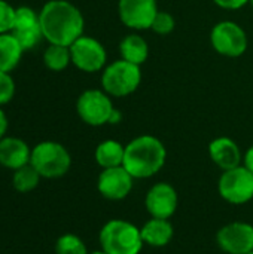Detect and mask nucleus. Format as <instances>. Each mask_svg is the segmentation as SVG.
<instances>
[{
    "label": "nucleus",
    "mask_w": 253,
    "mask_h": 254,
    "mask_svg": "<svg viewBox=\"0 0 253 254\" xmlns=\"http://www.w3.org/2000/svg\"><path fill=\"white\" fill-rule=\"evenodd\" d=\"M143 243L149 247H166L170 244L173 238V226L167 219H155L152 217L149 222L145 223V226L140 229Z\"/></svg>",
    "instance_id": "17"
},
{
    "label": "nucleus",
    "mask_w": 253,
    "mask_h": 254,
    "mask_svg": "<svg viewBox=\"0 0 253 254\" xmlns=\"http://www.w3.org/2000/svg\"><path fill=\"white\" fill-rule=\"evenodd\" d=\"M76 110L79 118L91 127L118 124L122 118V115L113 109L109 94L98 89H88L82 92L78 98Z\"/></svg>",
    "instance_id": "4"
},
{
    "label": "nucleus",
    "mask_w": 253,
    "mask_h": 254,
    "mask_svg": "<svg viewBox=\"0 0 253 254\" xmlns=\"http://www.w3.org/2000/svg\"><path fill=\"white\" fill-rule=\"evenodd\" d=\"M209 153L212 161L224 171L233 170L242 162V152L237 143L228 137L215 138L209 146Z\"/></svg>",
    "instance_id": "16"
},
{
    "label": "nucleus",
    "mask_w": 253,
    "mask_h": 254,
    "mask_svg": "<svg viewBox=\"0 0 253 254\" xmlns=\"http://www.w3.org/2000/svg\"><path fill=\"white\" fill-rule=\"evenodd\" d=\"M248 254H253V252H251V253H248Z\"/></svg>",
    "instance_id": "32"
},
{
    "label": "nucleus",
    "mask_w": 253,
    "mask_h": 254,
    "mask_svg": "<svg viewBox=\"0 0 253 254\" xmlns=\"http://www.w3.org/2000/svg\"><path fill=\"white\" fill-rule=\"evenodd\" d=\"M22 54V46L10 33L0 34V71H12L19 64Z\"/></svg>",
    "instance_id": "19"
},
{
    "label": "nucleus",
    "mask_w": 253,
    "mask_h": 254,
    "mask_svg": "<svg viewBox=\"0 0 253 254\" xmlns=\"http://www.w3.org/2000/svg\"><path fill=\"white\" fill-rule=\"evenodd\" d=\"M133 176L122 165L106 168L98 176L97 189L106 199L121 201L130 195L133 189Z\"/></svg>",
    "instance_id": "13"
},
{
    "label": "nucleus",
    "mask_w": 253,
    "mask_h": 254,
    "mask_svg": "<svg viewBox=\"0 0 253 254\" xmlns=\"http://www.w3.org/2000/svg\"><path fill=\"white\" fill-rule=\"evenodd\" d=\"M210 40L216 52L231 58L243 55L248 48V36L245 30L233 21L216 24L212 30Z\"/></svg>",
    "instance_id": "8"
},
{
    "label": "nucleus",
    "mask_w": 253,
    "mask_h": 254,
    "mask_svg": "<svg viewBox=\"0 0 253 254\" xmlns=\"http://www.w3.org/2000/svg\"><path fill=\"white\" fill-rule=\"evenodd\" d=\"M40 177L42 176L37 173V170L31 164H27V165L15 170L13 177H12V183L18 192L25 193V192H31L33 189L37 188Z\"/></svg>",
    "instance_id": "22"
},
{
    "label": "nucleus",
    "mask_w": 253,
    "mask_h": 254,
    "mask_svg": "<svg viewBox=\"0 0 253 254\" xmlns=\"http://www.w3.org/2000/svg\"><path fill=\"white\" fill-rule=\"evenodd\" d=\"M91 254H107V253H106V252H103V250H101V252H94V253H91Z\"/></svg>",
    "instance_id": "30"
},
{
    "label": "nucleus",
    "mask_w": 253,
    "mask_h": 254,
    "mask_svg": "<svg viewBox=\"0 0 253 254\" xmlns=\"http://www.w3.org/2000/svg\"><path fill=\"white\" fill-rule=\"evenodd\" d=\"M177 192L169 183H157L154 185L145 199V205L148 213L155 219H170L177 208Z\"/></svg>",
    "instance_id": "14"
},
{
    "label": "nucleus",
    "mask_w": 253,
    "mask_h": 254,
    "mask_svg": "<svg viewBox=\"0 0 253 254\" xmlns=\"http://www.w3.org/2000/svg\"><path fill=\"white\" fill-rule=\"evenodd\" d=\"M124 155L125 146L115 140H106L95 149V161L103 170L121 167L124 164Z\"/></svg>",
    "instance_id": "20"
},
{
    "label": "nucleus",
    "mask_w": 253,
    "mask_h": 254,
    "mask_svg": "<svg viewBox=\"0 0 253 254\" xmlns=\"http://www.w3.org/2000/svg\"><path fill=\"white\" fill-rule=\"evenodd\" d=\"M174 18L169 13V12H160L157 13L152 25H151V30H154L155 33L158 34H170L173 30H174Z\"/></svg>",
    "instance_id": "24"
},
{
    "label": "nucleus",
    "mask_w": 253,
    "mask_h": 254,
    "mask_svg": "<svg viewBox=\"0 0 253 254\" xmlns=\"http://www.w3.org/2000/svg\"><path fill=\"white\" fill-rule=\"evenodd\" d=\"M10 34L19 42L24 52L36 48L39 45L40 39L43 37L39 13H36L28 6L16 7L15 22L10 30Z\"/></svg>",
    "instance_id": "10"
},
{
    "label": "nucleus",
    "mask_w": 253,
    "mask_h": 254,
    "mask_svg": "<svg viewBox=\"0 0 253 254\" xmlns=\"http://www.w3.org/2000/svg\"><path fill=\"white\" fill-rule=\"evenodd\" d=\"M221 196L234 205H242L253 199V173L245 165L224 171L219 179Z\"/></svg>",
    "instance_id": "7"
},
{
    "label": "nucleus",
    "mask_w": 253,
    "mask_h": 254,
    "mask_svg": "<svg viewBox=\"0 0 253 254\" xmlns=\"http://www.w3.org/2000/svg\"><path fill=\"white\" fill-rule=\"evenodd\" d=\"M218 246L228 254H248L253 252V226L245 222H233L219 229Z\"/></svg>",
    "instance_id": "11"
},
{
    "label": "nucleus",
    "mask_w": 253,
    "mask_h": 254,
    "mask_svg": "<svg viewBox=\"0 0 253 254\" xmlns=\"http://www.w3.org/2000/svg\"><path fill=\"white\" fill-rule=\"evenodd\" d=\"M15 94V82L9 73L0 71V107L7 104Z\"/></svg>",
    "instance_id": "26"
},
{
    "label": "nucleus",
    "mask_w": 253,
    "mask_h": 254,
    "mask_svg": "<svg viewBox=\"0 0 253 254\" xmlns=\"http://www.w3.org/2000/svg\"><path fill=\"white\" fill-rule=\"evenodd\" d=\"M245 167H246L251 173H253V146L248 149V152H246V155H245Z\"/></svg>",
    "instance_id": "29"
},
{
    "label": "nucleus",
    "mask_w": 253,
    "mask_h": 254,
    "mask_svg": "<svg viewBox=\"0 0 253 254\" xmlns=\"http://www.w3.org/2000/svg\"><path fill=\"white\" fill-rule=\"evenodd\" d=\"M142 80L140 65L118 60L109 64L101 76V85L106 94L113 97H127L133 94Z\"/></svg>",
    "instance_id": "6"
},
{
    "label": "nucleus",
    "mask_w": 253,
    "mask_h": 254,
    "mask_svg": "<svg viewBox=\"0 0 253 254\" xmlns=\"http://www.w3.org/2000/svg\"><path fill=\"white\" fill-rule=\"evenodd\" d=\"M166 158V147L157 137L140 135L125 146L122 167L133 179H149L164 167Z\"/></svg>",
    "instance_id": "2"
},
{
    "label": "nucleus",
    "mask_w": 253,
    "mask_h": 254,
    "mask_svg": "<svg viewBox=\"0 0 253 254\" xmlns=\"http://www.w3.org/2000/svg\"><path fill=\"white\" fill-rule=\"evenodd\" d=\"M43 37L52 45L70 46L84 36L82 12L67 0H49L39 12Z\"/></svg>",
    "instance_id": "1"
},
{
    "label": "nucleus",
    "mask_w": 253,
    "mask_h": 254,
    "mask_svg": "<svg viewBox=\"0 0 253 254\" xmlns=\"http://www.w3.org/2000/svg\"><path fill=\"white\" fill-rule=\"evenodd\" d=\"M6 131H7V118H6L4 112L0 109V140L4 137Z\"/></svg>",
    "instance_id": "28"
},
{
    "label": "nucleus",
    "mask_w": 253,
    "mask_h": 254,
    "mask_svg": "<svg viewBox=\"0 0 253 254\" xmlns=\"http://www.w3.org/2000/svg\"><path fill=\"white\" fill-rule=\"evenodd\" d=\"M30 164L45 179L63 177L72 165L67 149L55 141H42L31 150Z\"/></svg>",
    "instance_id": "5"
},
{
    "label": "nucleus",
    "mask_w": 253,
    "mask_h": 254,
    "mask_svg": "<svg viewBox=\"0 0 253 254\" xmlns=\"http://www.w3.org/2000/svg\"><path fill=\"white\" fill-rule=\"evenodd\" d=\"M213 1L224 9H240L251 0H213Z\"/></svg>",
    "instance_id": "27"
},
{
    "label": "nucleus",
    "mask_w": 253,
    "mask_h": 254,
    "mask_svg": "<svg viewBox=\"0 0 253 254\" xmlns=\"http://www.w3.org/2000/svg\"><path fill=\"white\" fill-rule=\"evenodd\" d=\"M121 21L134 30L151 28L157 13V0H119L118 4Z\"/></svg>",
    "instance_id": "12"
},
{
    "label": "nucleus",
    "mask_w": 253,
    "mask_h": 254,
    "mask_svg": "<svg viewBox=\"0 0 253 254\" xmlns=\"http://www.w3.org/2000/svg\"><path fill=\"white\" fill-rule=\"evenodd\" d=\"M43 63L45 65L52 71H61L72 63L70 48L63 45H52L46 48L43 54Z\"/></svg>",
    "instance_id": "21"
},
{
    "label": "nucleus",
    "mask_w": 253,
    "mask_h": 254,
    "mask_svg": "<svg viewBox=\"0 0 253 254\" xmlns=\"http://www.w3.org/2000/svg\"><path fill=\"white\" fill-rule=\"evenodd\" d=\"M101 250L107 254H139L145 243L140 229L127 220H109L100 231Z\"/></svg>",
    "instance_id": "3"
},
{
    "label": "nucleus",
    "mask_w": 253,
    "mask_h": 254,
    "mask_svg": "<svg viewBox=\"0 0 253 254\" xmlns=\"http://www.w3.org/2000/svg\"><path fill=\"white\" fill-rule=\"evenodd\" d=\"M30 158L31 150L21 138L3 137L0 140V165L15 171L30 164Z\"/></svg>",
    "instance_id": "15"
},
{
    "label": "nucleus",
    "mask_w": 253,
    "mask_h": 254,
    "mask_svg": "<svg viewBox=\"0 0 253 254\" xmlns=\"http://www.w3.org/2000/svg\"><path fill=\"white\" fill-rule=\"evenodd\" d=\"M119 54L122 60L133 64H143L149 55L148 42L139 34H128L119 43Z\"/></svg>",
    "instance_id": "18"
},
{
    "label": "nucleus",
    "mask_w": 253,
    "mask_h": 254,
    "mask_svg": "<svg viewBox=\"0 0 253 254\" xmlns=\"http://www.w3.org/2000/svg\"><path fill=\"white\" fill-rule=\"evenodd\" d=\"M15 12L16 9H13L7 1L0 0V34L10 33L15 22Z\"/></svg>",
    "instance_id": "25"
},
{
    "label": "nucleus",
    "mask_w": 253,
    "mask_h": 254,
    "mask_svg": "<svg viewBox=\"0 0 253 254\" xmlns=\"http://www.w3.org/2000/svg\"><path fill=\"white\" fill-rule=\"evenodd\" d=\"M55 252L57 254H88L84 241L73 234L61 235L55 244Z\"/></svg>",
    "instance_id": "23"
},
{
    "label": "nucleus",
    "mask_w": 253,
    "mask_h": 254,
    "mask_svg": "<svg viewBox=\"0 0 253 254\" xmlns=\"http://www.w3.org/2000/svg\"><path fill=\"white\" fill-rule=\"evenodd\" d=\"M249 3H252V6H253V0H251V1H249Z\"/></svg>",
    "instance_id": "31"
},
{
    "label": "nucleus",
    "mask_w": 253,
    "mask_h": 254,
    "mask_svg": "<svg viewBox=\"0 0 253 254\" xmlns=\"http://www.w3.org/2000/svg\"><path fill=\"white\" fill-rule=\"evenodd\" d=\"M72 63L82 71L95 73L106 64V51L103 45L88 36H81L70 46Z\"/></svg>",
    "instance_id": "9"
}]
</instances>
